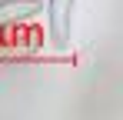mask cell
<instances>
[{"mask_svg": "<svg viewBox=\"0 0 123 120\" xmlns=\"http://www.w3.org/2000/svg\"><path fill=\"white\" fill-rule=\"evenodd\" d=\"M73 7L77 0H47V20H50V37L57 47L70 43V30H73Z\"/></svg>", "mask_w": 123, "mask_h": 120, "instance_id": "1", "label": "cell"}, {"mask_svg": "<svg viewBox=\"0 0 123 120\" xmlns=\"http://www.w3.org/2000/svg\"><path fill=\"white\" fill-rule=\"evenodd\" d=\"M43 3L40 0H3L0 3V27H13V20H23L37 13Z\"/></svg>", "mask_w": 123, "mask_h": 120, "instance_id": "2", "label": "cell"}]
</instances>
